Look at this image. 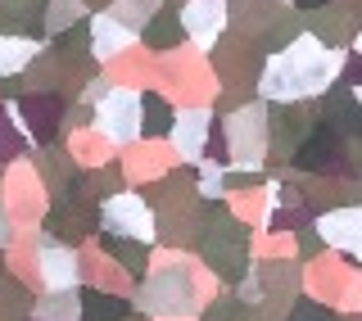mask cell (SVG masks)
Wrapping results in <instances>:
<instances>
[{
	"instance_id": "obj_1",
	"label": "cell",
	"mask_w": 362,
	"mask_h": 321,
	"mask_svg": "<svg viewBox=\"0 0 362 321\" xmlns=\"http://www.w3.org/2000/svg\"><path fill=\"white\" fill-rule=\"evenodd\" d=\"M344 73V54L331 50L322 37H294L290 45L267 54L263 77H258V95L267 105H299V100H317L335 86Z\"/></svg>"
},
{
	"instance_id": "obj_2",
	"label": "cell",
	"mask_w": 362,
	"mask_h": 321,
	"mask_svg": "<svg viewBox=\"0 0 362 321\" xmlns=\"http://www.w3.org/2000/svg\"><path fill=\"white\" fill-rule=\"evenodd\" d=\"M141 313L150 317H195L199 308V294H195V276H190V267H181V262H173V267L154 272V276H145L141 294L132 299Z\"/></svg>"
},
{
	"instance_id": "obj_3",
	"label": "cell",
	"mask_w": 362,
	"mask_h": 321,
	"mask_svg": "<svg viewBox=\"0 0 362 321\" xmlns=\"http://www.w3.org/2000/svg\"><path fill=\"white\" fill-rule=\"evenodd\" d=\"M226 150L240 163V172H258L263 158L272 150V113L267 100H254V105H240L235 113H226Z\"/></svg>"
},
{
	"instance_id": "obj_4",
	"label": "cell",
	"mask_w": 362,
	"mask_h": 321,
	"mask_svg": "<svg viewBox=\"0 0 362 321\" xmlns=\"http://www.w3.org/2000/svg\"><path fill=\"white\" fill-rule=\"evenodd\" d=\"M100 231L136 240V245H154L158 240V217H154L145 194H109V199L100 204Z\"/></svg>"
},
{
	"instance_id": "obj_5",
	"label": "cell",
	"mask_w": 362,
	"mask_h": 321,
	"mask_svg": "<svg viewBox=\"0 0 362 321\" xmlns=\"http://www.w3.org/2000/svg\"><path fill=\"white\" fill-rule=\"evenodd\" d=\"M95 127H100V136H105V141H113V145L141 141V91L113 86L109 95L95 105Z\"/></svg>"
},
{
	"instance_id": "obj_6",
	"label": "cell",
	"mask_w": 362,
	"mask_h": 321,
	"mask_svg": "<svg viewBox=\"0 0 362 321\" xmlns=\"http://www.w3.org/2000/svg\"><path fill=\"white\" fill-rule=\"evenodd\" d=\"M199 254L222 276H245V231L231 217H213V226H199Z\"/></svg>"
},
{
	"instance_id": "obj_7",
	"label": "cell",
	"mask_w": 362,
	"mask_h": 321,
	"mask_svg": "<svg viewBox=\"0 0 362 321\" xmlns=\"http://www.w3.org/2000/svg\"><path fill=\"white\" fill-rule=\"evenodd\" d=\"M37 272H41L45 290H77L82 285V258H77V249L54 240V235H45L37 245Z\"/></svg>"
},
{
	"instance_id": "obj_8",
	"label": "cell",
	"mask_w": 362,
	"mask_h": 321,
	"mask_svg": "<svg viewBox=\"0 0 362 321\" xmlns=\"http://www.w3.org/2000/svg\"><path fill=\"white\" fill-rule=\"evenodd\" d=\"M226 23H231V9L222 5V0H186L181 5V28H186V37L199 45V50H213V45L222 41Z\"/></svg>"
},
{
	"instance_id": "obj_9",
	"label": "cell",
	"mask_w": 362,
	"mask_h": 321,
	"mask_svg": "<svg viewBox=\"0 0 362 321\" xmlns=\"http://www.w3.org/2000/svg\"><path fill=\"white\" fill-rule=\"evenodd\" d=\"M317 235H322V245L331 249H344L349 258L362 262V204H354V209H331L317 217Z\"/></svg>"
},
{
	"instance_id": "obj_10",
	"label": "cell",
	"mask_w": 362,
	"mask_h": 321,
	"mask_svg": "<svg viewBox=\"0 0 362 321\" xmlns=\"http://www.w3.org/2000/svg\"><path fill=\"white\" fill-rule=\"evenodd\" d=\"M209 132H213V109H181L173 132H168V141H173V150L186 163H199L204 145H209Z\"/></svg>"
},
{
	"instance_id": "obj_11",
	"label": "cell",
	"mask_w": 362,
	"mask_h": 321,
	"mask_svg": "<svg viewBox=\"0 0 362 321\" xmlns=\"http://www.w3.org/2000/svg\"><path fill=\"white\" fill-rule=\"evenodd\" d=\"M86 28H90V59H95V64L118 59V54L132 45V37H136L127 23H118L113 14H95V18H86Z\"/></svg>"
},
{
	"instance_id": "obj_12",
	"label": "cell",
	"mask_w": 362,
	"mask_h": 321,
	"mask_svg": "<svg viewBox=\"0 0 362 321\" xmlns=\"http://www.w3.org/2000/svg\"><path fill=\"white\" fill-rule=\"evenodd\" d=\"M322 127L335 132L339 141L344 136H362V105L354 91H331V95H322Z\"/></svg>"
},
{
	"instance_id": "obj_13",
	"label": "cell",
	"mask_w": 362,
	"mask_h": 321,
	"mask_svg": "<svg viewBox=\"0 0 362 321\" xmlns=\"http://www.w3.org/2000/svg\"><path fill=\"white\" fill-rule=\"evenodd\" d=\"M294 163L303 172H331L339 163V136L326 132V127H313L299 141V150H294Z\"/></svg>"
},
{
	"instance_id": "obj_14",
	"label": "cell",
	"mask_w": 362,
	"mask_h": 321,
	"mask_svg": "<svg viewBox=\"0 0 362 321\" xmlns=\"http://www.w3.org/2000/svg\"><path fill=\"white\" fill-rule=\"evenodd\" d=\"M14 113H18V122H28V132L37 136V141H50L54 127H59V118H64V105L59 100H45V95H28Z\"/></svg>"
},
{
	"instance_id": "obj_15",
	"label": "cell",
	"mask_w": 362,
	"mask_h": 321,
	"mask_svg": "<svg viewBox=\"0 0 362 321\" xmlns=\"http://www.w3.org/2000/svg\"><path fill=\"white\" fill-rule=\"evenodd\" d=\"M136 303L122 299V294H109V290H82V317L77 321H132Z\"/></svg>"
},
{
	"instance_id": "obj_16",
	"label": "cell",
	"mask_w": 362,
	"mask_h": 321,
	"mask_svg": "<svg viewBox=\"0 0 362 321\" xmlns=\"http://www.w3.org/2000/svg\"><path fill=\"white\" fill-rule=\"evenodd\" d=\"M32 317L37 321H77L82 317V285L77 290H45L32 303Z\"/></svg>"
},
{
	"instance_id": "obj_17",
	"label": "cell",
	"mask_w": 362,
	"mask_h": 321,
	"mask_svg": "<svg viewBox=\"0 0 362 321\" xmlns=\"http://www.w3.org/2000/svg\"><path fill=\"white\" fill-rule=\"evenodd\" d=\"M32 59H37V41L0 32V82H5V77H18Z\"/></svg>"
},
{
	"instance_id": "obj_18",
	"label": "cell",
	"mask_w": 362,
	"mask_h": 321,
	"mask_svg": "<svg viewBox=\"0 0 362 321\" xmlns=\"http://www.w3.org/2000/svg\"><path fill=\"white\" fill-rule=\"evenodd\" d=\"M173 122H177V109L168 105L163 95L145 91V95H141V136H168Z\"/></svg>"
},
{
	"instance_id": "obj_19",
	"label": "cell",
	"mask_w": 362,
	"mask_h": 321,
	"mask_svg": "<svg viewBox=\"0 0 362 321\" xmlns=\"http://www.w3.org/2000/svg\"><path fill=\"white\" fill-rule=\"evenodd\" d=\"M145 41H150V45H158V50H168V45H173V41H181V37H186V28H181V9H177V14H163V9H158V14L150 18V23H145Z\"/></svg>"
},
{
	"instance_id": "obj_20",
	"label": "cell",
	"mask_w": 362,
	"mask_h": 321,
	"mask_svg": "<svg viewBox=\"0 0 362 321\" xmlns=\"http://www.w3.org/2000/svg\"><path fill=\"white\" fill-rule=\"evenodd\" d=\"M41 18H45V32H50V37H59V32H68L77 18H82V0H50Z\"/></svg>"
},
{
	"instance_id": "obj_21",
	"label": "cell",
	"mask_w": 362,
	"mask_h": 321,
	"mask_svg": "<svg viewBox=\"0 0 362 321\" xmlns=\"http://www.w3.org/2000/svg\"><path fill=\"white\" fill-rule=\"evenodd\" d=\"M109 14L118 18V23H127L132 32H141L145 23H150V18L158 14V0H118V5H113Z\"/></svg>"
},
{
	"instance_id": "obj_22",
	"label": "cell",
	"mask_w": 362,
	"mask_h": 321,
	"mask_svg": "<svg viewBox=\"0 0 362 321\" xmlns=\"http://www.w3.org/2000/svg\"><path fill=\"white\" fill-rule=\"evenodd\" d=\"M222 190H226V168L204 158V163H199V199L218 204V199H222Z\"/></svg>"
},
{
	"instance_id": "obj_23",
	"label": "cell",
	"mask_w": 362,
	"mask_h": 321,
	"mask_svg": "<svg viewBox=\"0 0 362 321\" xmlns=\"http://www.w3.org/2000/svg\"><path fill=\"white\" fill-rule=\"evenodd\" d=\"M109 91H113V82H109V77H90V82H86V91H82V100H86L90 109H95L100 100L109 95Z\"/></svg>"
},
{
	"instance_id": "obj_24",
	"label": "cell",
	"mask_w": 362,
	"mask_h": 321,
	"mask_svg": "<svg viewBox=\"0 0 362 321\" xmlns=\"http://www.w3.org/2000/svg\"><path fill=\"white\" fill-rule=\"evenodd\" d=\"M290 321H335L331 313H326V308H317V303H299L294 308V317Z\"/></svg>"
},
{
	"instance_id": "obj_25",
	"label": "cell",
	"mask_w": 362,
	"mask_h": 321,
	"mask_svg": "<svg viewBox=\"0 0 362 321\" xmlns=\"http://www.w3.org/2000/svg\"><path fill=\"white\" fill-rule=\"evenodd\" d=\"M14 245V222H9V213L0 209V249H9Z\"/></svg>"
},
{
	"instance_id": "obj_26",
	"label": "cell",
	"mask_w": 362,
	"mask_h": 321,
	"mask_svg": "<svg viewBox=\"0 0 362 321\" xmlns=\"http://www.w3.org/2000/svg\"><path fill=\"white\" fill-rule=\"evenodd\" d=\"M294 5H299V9H322L326 0H294Z\"/></svg>"
},
{
	"instance_id": "obj_27",
	"label": "cell",
	"mask_w": 362,
	"mask_h": 321,
	"mask_svg": "<svg viewBox=\"0 0 362 321\" xmlns=\"http://www.w3.org/2000/svg\"><path fill=\"white\" fill-rule=\"evenodd\" d=\"M354 45H358V54H362V32H358V41H354Z\"/></svg>"
},
{
	"instance_id": "obj_28",
	"label": "cell",
	"mask_w": 362,
	"mask_h": 321,
	"mask_svg": "<svg viewBox=\"0 0 362 321\" xmlns=\"http://www.w3.org/2000/svg\"><path fill=\"white\" fill-rule=\"evenodd\" d=\"M354 95H358V105H362V86H358V91H354Z\"/></svg>"
},
{
	"instance_id": "obj_29",
	"label": "cell",
	"mask_w": 362,
	"mask_h": 321,
	"mask_svg": "<svg viewBox=\"0 0 362 321\" xmlns=\"http://www.w3.org/2000/svg\"><path fill=\"white\" fill-rule=\"evenodd\" d=\"M32 321H37V317H32Z\"/></svg>"
}]
</instances>
